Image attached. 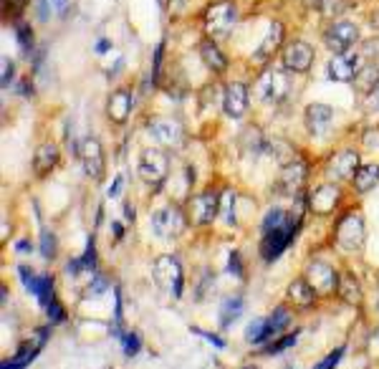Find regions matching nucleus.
I'll return each instance as SVG.
<instances>
[{
    "label": "nucleus",
    "instance_id": "nucleus-43",
    "mask_svg": "<svg viewBox=\"0 0 379 369\" xmlns=\"http://www.w3.org/2000/svg\"><path fill=\"white\" fill-rule=\"evenodd\" d=\"M51 3H53V11H58V13H63L69 8V0H51Z\"/></svg>",
    "mask_w": 379,
    "mask_h": 369
},
{
    "label": "nucleus",
    "instance_id": "nucleus-23",
    "mask_svg": "<svg viewBox=\"0 0 379 369\" xmlns=\"http://www.w3.org/2000/svg\"><path fill=\"white\" fill-rule=\"evenodd\" d=\"M58 160H61V152H58V145L56 142H40L38 150H35L33 155V172L35 177H48V175L56 170Z\"/></svg>",
    "mask_w": 379,
    "mask_h": 369
},
{
    "label": "nucleus",
    "instance_id": "nucleus-37",
    "mask_svg": "<svg viewBox=\"0 0 379 369\" xmlns=\"http://www.w3.org/2000/svg\"><path fill=\"white\" fill-rule=\"evenodd\" d=\"M362 142L367 147H379V127H369L367 132L362 134Z\"/></svg>",
    "mask_w": 379,
    "mask_h": 369
},
{
    "label": "nucleus",
    "instance_id": "nucleus-8",
    "mask_svg": "<svg viewBox=\"0 0 379 369\" xmlns=\"http://www.w3.org/2000/svg\"><path fill=\"white\" fill-rule=\"evenodd\" d=\"M79 162L81 167H84V172H87V177H92L94 182H101L104 180V172H106V157H104V147L101 142H99L97 137H84L79 142Z\"/></svg>",
    "mask_w": 379,
    "mask_h": 369
},
{
    "label": "nucleus",
    "instance_id": "nucleus-4",
    "mask_svg": "<svg viewBox=\"0 0 379 369\" xmlns=\"http://www.w3.org/2000/svg\"><path fill=\"white\" fill-rule=\"evenodd\" d=\"M301 228V213L288 218V223H283L281 228H273V231H265L263 233V241H260V255L263 260H276L283 250L288 248V243L293 241L296 231Z\"/></svg>",
    "mask_w": 379,
    "mask_h": 369
},
{
    "label": "nucleus",
    "instance_id": "nucleus-20",
    "mask_svg": "<svg viewBox=\"0 0 379 369\" xmlns=\"http://www.w3.org/2000/svg\"><path fill=\"white\" fill-rule=\"evenodd\" d=\"M331 121H334V109L329 104L314 101V104L306 106L304 124H306V132H309L311 137H326L329 129H331Z\"/></svg>",
    "mask_w": 379,
    "mask_h": 369
},
{
    "label": "nucleus",
    "instance_id": "nucleus-21",
    "mask_svg": "<svg viewBox=\"0 0 379 369\" xmlns=\"http://www.w3.org/2000/svg\"><path fill=\"white\" fill-rule=\"evenodd\" d=\"M306 281L316 289V294H331V291H339V273L334 271L329 263L322 260H314L306 268Z\"/></svg>",
    "mask_w": 379,
    "mask_h": 369
},
{
    "label": "nucleus",
    "instance_id": "nucleus-39",
    "mask_svg": "<svg viewBox=\"0 0 379 369\" xmlns=\"http://www.w3.org/2000/svg\"><path fill=\"white\" fill-rule=\"evenodd\" d=\"M139 349V336L137 334H126L124 336V352L126 354H137Z\"/></svg>",
    "mask_w": 379,
    "mask_h": 369
},
{
    "label": "nucleus",
    "instance_id": "nucleus-16",
    "mask_svg": "<svg viewBox=\"0 0 379 369\" xmlns=\"http://www.w3.org/2000/svg\"><path fill=\"white\" fill-rule=\"evenodd\" d=\"M339 202H341L339 184L324 182V184H316L314 190H311L306 205H309V210H311V213H316V215H331L334 210L339 208Z\"/></svg>",
    "mask_w": 379,
    "mask_h": 369
},
{
    "label": "nucleus",
    "instance_id": "nucleus-12",
    "mask_svg": "<svg viewBox=\"0 0 379 369\" xmlns=\"http://www.w3.org/2000/svg\"><path fill=\"white\" fill-rule=\"evenodd\" d=\"M185 228H187V218L177 205H165L152 213V231L160 238H177Z\"/></svg>",
    "mask_w": 379,
    "mask_h": 369
},
{
    "label": "nucleus",
    "instance_id": "nucleus-24",
    "mask_svg": "<svg viewBox=\"0 0 379 369\" xmlns=\"http://www.w3.org/2000/svg\"><path fill=\"white\" fill-rule=\"evenodd\" d=\"M354 192L364 195V192L374 190L379 184V165L377 162H367V165H359V170L354 172V177L349 180Z\"/></svg>",
    "mask_w": 379,
    "mask_h": 369
},
{
    "label": "nucleus",
    "instance_id": "nucleus-40",
    "mask_svg": "<svg viewBox=\"0 0 379 369\" xmlns=\"http://www.w3.org/2000/svg\"><path fill=\"white\" fill-rule=\"evenodd\" d=\"M291 344H296V334H293V336H283L278 344H270L268 352H281V349H286V346H291Z\"/></svg>",
    "mask_w": 379,
    "mask_h": 369
},
{
    "label": "nucleus",
    "instance_id": "nucleus-29",
    "mask_svg": "<svg viewBox=\"0 0 379 369\" xmlns=\"http://www.w3.org/2000/svg\"><path fill=\"white\" fill-rule=\"evenodd\" d=\"M288 321H291V316H288V312L283 309V306H278L276 312L270 314V319H265V336H273L278 334V331H283L288 326Z\"/></svg>",
    "mask_w": 379,
    "mask_h": 369
},
{
    "label": "nucleus",
    "instance_id": "nucleus-28",
    "mask_svg": "<svg viewBox=\"0 0 379 369\" xmlns=\"http://www.w3.org/2000/svg\"><path fill=\"white\" fill-rule=\"evenodd\" d=\"M13 31H16V40H18V46H21V51H23L26 56H31L35 48V33H33V28H31V23L18 21V23L13 26Z\"/></svg>",
    "mask_w": 379,
    "mask_h": 369
},
{
    "label": "nucleus",
    "instance_id": "nucleus-30",
    "mask_svg": "<svg viewBox=\"0 0 379 369\" xmlns=\"http://www.w3.org/2000/svg\"><path fill=\"white\" fill-rule=\"evenodd\" d=\"M28 8V0H3V21H13V26L21 21V13Z\"/></svg>",
    "mask_w": 379,
    "mask_h": 369
},
{
    "label": "nucleus",
    "instance_id": "nucleus-26",
    "mask_svg": "<svg viewBox=\"0 0 379 369\" xmlns=\"http://www.w3.org/2000/svg\"><path fill=\"white\" fill-rule=\"evenodd\" d=\"M377 84H379V66L377 64H364L362 69H359V74L354 76V89L359 94H364V97H367Z\"/></svg>",
    "mask_w": 379,
    "mask_h": 369
},
{
    "label": "nucleus",
    "instance_id": "nucleus-14",
    "mask_svg": "<svg viewBox=\"0 0 379 369\" xmlns=\"http://www.w3.org/2000/svg\"><path fill=\"white\" fill-rule=\"evenodd\" d=\"M309 180V165L306 160H288L278 175V192L283 195H299Z\"/></svg>",
    "mask_w": 379,
    "mask_h": 369
},
{
    "label": "nucleus",
    "instance_id": "nucleus-11",
    "mask_svg": "<svg viewBox=\"0 0 379 369\" xmlns=\"http://www.w3.org/2000/svg\"><path fill=\"white\" fill-rule=\"evenodd\" d=\"M283 35H286V31H283V23H281V21H270L265 38L260 40V46L251 53V64H256L258 69H268L270 61H273V58H276L278 53H281V48H283Z\"/></svg>",
    "mask_w": 379,
    "mask_h": 369
},
{
    "label": "nucleus",
    "instance_id": "nucleus-13",
    "mask_svg": "<svg viewBox=\"0 0 379 369\" xmlns=\"http://www.w3.org/2000/svg\"><path fill=\"white\" fill-rule=\"evenodd\" d=\"M220 213V192L213 187L202 190L200 195L190 197V220L195 225H210Z\"/></svg>",
    "mask_w": 379,
    "mask_h": 369
},
{
    "label": "nucleus",
    "instance_id": "nucleus-36",
    "mask_svg": "<svg viewBox=\"0 0 379 369\" xmlns=\"http://www.w3.org/2000/svg\"><path fill=\"white\" fill-rule=\"evenodd\" d=\"M364 106H367V111H372V114H379V84L364 97Z\"/></svg>",
    "mask_w": 379,
    "mask_h": 369
},
{
    "label": "nucleus",
    "instance_id": "nucleus-47",
    "mask_svg": "<svg viewBox=\"0 0 379 369\" xmlns=\"http://www.w3.org/2000/svg\"><path fill=\"white\" fill-rule=\"evenodd\" d=\"M309 3H314V6H319V3H322V0H309Z\"/></svg>",
    "mask_w": 379,
    "mask_h": 369
},
{
    "label": "nucleus",
    "instance_id": "nucleus-32",
    "mask_svg": "<svg viewBox=\"0 0 379 369\" xmlns=\"http://www.w3.org/2000/svg\"><path fill=\"white\" fill-rule=\"evenodd\" d=\"M220 208L225 210V223L236 225V192L225 190L223 197H220Z\"/></svg>",
    "mask_w": 379,
    "mask_h": 369
},
{
    "label": "nucleus",
    "instance_id": "nucleus-27",
    "mask_svg": "<svg viewBox=\"0 0 379 369\" xmlns=\"http://www.w3.org/2000/svg\"><path fill=\"white\" fill-rule=\"evenodd\" d=\"M339 296L346 304H359L362 301V286H359V278L354 273H341L339 276Z\"/></svg>",
    "mask_w": 379,
    "mask_h": 369
},
{
    "label": "nucleus",
    "instance_id": "nucleus-42",
    "mask_svg": "<svg viewBox=\"0 0 379 369\" xmlns=\"http://www.w3.org/2000/svg\"><path fill=\"white\" fill-rule=\"evenodd\" d=\"M121 182H124V177H121V175H119V177L114 180V184H111V187H109V197H116V195H119Z\"/></svg>",
    "mask_w": 379,
    "mask_h": 369
},
{
    "label": "nucleus",
    "instance_id": "nucleus-33",
    "mask_svg": "<svg viewBox=\"0 0 379 369\" xmlns=\"http://www.w3.org/2000/svg\"><path fill=\"white\" fill-rule=\"evenodd\" d=\"M40 253H43V258H56V236L48 231L40 233Z\"/></svg>",
    "mask_w": 379,
    "mask_h": 369
},
{
    "label": "nucleus",
    "instance_id": "nucleus-10",
    "mask_svg": "<svg viewBox=\"0 0 379 369\" xmlns=\"http://www.w3.org/2000/svg\"><path fill=\"white\" fill-rule=\"evenodd\" d=\"M147 134L162 147H180L185 142V127L172 116H152V119H147Z\"/></svg>",
    "mask_w": 379,
    "mask_h": 369
},
{
    "label": "nucleus",
    "instance_id": "nucleus-2",
    "mask_svg": "<svg viewBox=\"0 0 379 369\" xmlns=\"http://www.w3.org/2000/svg\"><path fill=\"white\" fill-rule=\"evenodd\" d=\"M288 74L286 69H263V74L258 76V87L256 94L263 104L276 106L281 101H286L288 94H291V84H288Z\"/></svg>",
    "mask_w": 379,
    "mask_h": 369
},
{
    "label": "nucleus",
    "instance_id": "nucleus-18",
    "mask_svg": "<svg viewBox=\"0 0 379 369\" xmlns=\"http://www.w3.org/2000/svg\"><path fill=\"white\" fill-rule=\"evenodd\" d=\"M356 170H359V155H356V150H336L326 160V175L334 182L351 180Z\"/></svg>",
    "mask_w": 379,
    "mask_h": 369
},
{
    "label": "nucleus",
    "instance_id": "nucleus-17",
    "mask_svg": "<svg viewBox=\"0 0 379 369\" xmlns=\"http://www.w3.org/2000/svg\"><path fill=\"white\" fill-rule=\"evenodd\" d=\"M134 109V97H132V89L119 87L106 97V116H109L111 124L116 127H124L129 116H132Z\"/></svg>",
    "mask_w": 379,
    "mask_h": 369
},
{
    "label": "nucleus",
    "instance_id": "nucleus-5",
    "mask_svg": "<svg viewBox=\"0 0 379 369\" xmlns=\"http://www.w3.org/2000/svg\"><path fill=\"white\" fill-rule=\"evenodd\" d=\"M278 58H281L283 69L291 71V74H309L311 66H314V61H316V51L309 40L291 38L283 43Z\"/></svg>",
    "mask_w": 379,
    "mask_h": 369
},
{
    "label": "nucleus",
    "instance_id": "nucleus-34",
    "mask_svg": "<svg viewBox=\"0 0 379 369\" xmlns=\"http://www.w3.org/2000/svg\"><path fill=\"white\" fill-rule=\"evenodd\" d=\"M13 76H16V61L13 58H3V89H8L11 87V81H13Z\"/></svg>",
    "mask_w": 379,
    "mask_h": 369
},
{
    "label": "nucleus",
    "instance_id": "nucleus-9",
    "mask_svg": "<svg viewBox=\"0 0 379 369\" xmlns=\"http://www.w3.org/2000/svg\"><path fill=\"white\" fill-rule=\"evenodd\" d=\"M152 276L160 283L162 289L170 291L175 299L182 296V265L175 255H160L155 260V268H152Z\"/></svg>",
    "mask_w": 379,
    "mask_h": 369
},
{
    "label": "nucleus",
    "instance_id": "nucleus-7",
    "mask_svg": "<svg viewBox=\"0 0 379 369\" xmlns=\"http://www.w3.org/2000/svg\"><path fill=\"white\" fill-rule=\"evenodd\" d=\"M336 246L346 253H359L364 246V218L359 213H346L344 218L336 223Z\"/></svg>",
    "mask_w": 379,
    "mask_h": 369
},
{
    "label": "nucleus",
    "instance_id": "nucleus-45",
    "mask_svg": "<svg viewBox=\"0 0 379 369\" xmlns=\"http://www.w3.org/2000/svg\"><path fill=\"white\" fill-rule=\"evenodd\" d=\"M124 215L126 220H134V208H129V202H124Z\"/></svg>",
    "mask_w": 379,
    "mask_h": 369
},
{
    "label": "nucleus",
    "instance_id": "nucleus-1",
    "mask_svg": "<svg viewBox=\"0 0 379 369\" xmlns=\"http://www.w3.org/2000/svg\"><path fill=\"white\" fill-rule=\"evenodd\" d=\"M236 21H238V6L233 0H213L200 16L205 35H210L215 40L228 35L233 31V26H236Z\"/></svg>",
    "mask_w": 379,
    "mask_h": 369
},
{
    "label": "nucleus",
    "instance_id": "nucleus-6",
    "mask_svg": "<svg viewBox=\"0 0 379 369\" xmlns=\"http://www.w3.org/2000/svg\"><path fill=\"white\" fill-rule=\"evenodd\" d=\"M139 177L147 184H155L160 187L162 182L170 175V157L162 147H147V150L139 155Z\"/></svg>",
    "mask_w": 379,
    "mask_h": 369
},
{
    "label": "nucleus",
    "instance_id": "nucleus-3",
    "mask_svg": "<svg viewBox=\"0 0 379 369\" xmlns=\"http://www.w3.org/2000/svg\"><path fill=\"white\" fill-rule=\"evenodd\" d=\"M322 38H324V46L331 53H346L359 43L362 31H359V26H356L354 21L341 18V21H331V23L324 28Z\"/></svg>",
    "mask_w": 379,
    "mask_h": 369
},
{
    "label": "nucleus",
    "instance_id": "nucleus-41",
    "mask_svg": "<svg viewBox=\"0 0 379 369\" xmlns=\"http://www.w3.org/2000/svg\"><path fill=\"white\" fill-rule=\"evenodd\" d=\"M344 354V349H336V352L331 354V357L326 359L324 364H319V369H331V367H336V362H339V357Z\"/></svg>",
    "mask_w": 379,
    "mask_h": 369
},
{
    "label": "nucleus",
    "instance_id": "nucleus-15",
    "mask_svg": "<svg viewBox=\"0 0 379 369\" xmlns=\"http://www.w3.org/2000/svg\"><path fill=\"white\" fill-rule=\"evenodd\" d=\"M362 66L364 64H362V58H359V53H354V51L334 53L326 64V74H329V79L336 81V84H346V81H354V76L359 74Z\"/></svg>",
    "mask_w": 379,
    "mask_h": 369
},
{
    "label": "nucleus",
    "instance_id": "nucleus-44",
    "mask_svg": "<svg viewBox=\"0 0 379 369\" xmlns=\"http://www.w3.org/2000/svg\"><path fill=\"white\" fill-rule=\"evenodd\" d=\"M369 26H372V28H379V8L369 13Z\"/></svg>",
    "mask_w": 379,
    "mask_h": 369
},
{
    "label": "nucleus",
    "instance_id": "nucleus-46",
    "mask_svg": "<svg viewBox=\"0 0 379 369\" xmlns=\"http://www.w3.org/2000/svg\"><path fill=\"white\" fill-rule=\"evenodd\" d=\"M18 250H23V253H26V250H31V246H28V243H18Z\"/></svg>",
    "mask_w": 379,
    "mask_h": 369
},
{
    "label": "nucleus",
    "instance_id": "nucleus-31",
    "mask_svg": "<svg viewBox=\"0 0 379 369\" xmlns=\"http://www.w3.org/2000/svg\"><path fill=\"white\" fill-rule=\"evenodd\" d=\"M243 312V301L241 299H228L223 304V312H220V321H223V326H228L233 319H238V314Z\"/></svg>",
    "mask_w": 379,
    "mask_h": 369
},
{
    "label": "nucleus",
    "instance_id": "nucleus-22",
    "mask_svg": "<svg viewBox=\"0 0 379 369\" xmlns=\"http://www.w3.org/2000/svg\"><path fill=\"white\" fill-rule=\"evenodd\" d=\"M197 53H200V61L205 64L207 71H213L215 76L225 74L228 71V56L223 53V48L218 46V40L210 38V35H205V38L200 40V46H197Z\"/></svg>",
    "mask_w": 379,
    "mask_h": 369
},
{
    "label": "nucleus",
    "instance_id": "nucleus-19",
    "mask_svg": "<svg viewBox=\"0 0 379 369\" xmlns=\"http://www.w3.org/2000/svg\"><path fill=\"white\" fill-rule=\"evenodd\" d=\"M248 99H251L248 84H243V81H230L223 89V111L230 119H241L248 111Z\"/></svg>",
    "mask_w": 379,
    "mask_h": 369
},
{
    "label": "nucleus",
    "instance_id": "nucleus-35",
    "mask_svg": "<svg viewBox=\"0 0 379 369\" xmlns=\"http://www.w3.org/2000/svg\"><path fill=\"white\" fill-rule=\"evenodd\" d=\"M53 11V3L51 0H35V13H38V21L40 23H46L48 18H51Z\"/></svg>",
    "mask_w": 379,
    "mask_h": 369
},
{
    "label": "nucleus",
    "instance_id": "nucleus-25",
    "mask_svg": "<svg viewBox=\"0 0 379 369\" xmlns=\"http://www.w3.org/2000/svg\"><path fill=\"white\" fill-rule=\"evenodd\" d=\"M288 299L293 301V306H299V309H311L316 304V289L306 278H296L288 286Z\"/></svg>",
    "mask_w": 379,
    "mask_h": 369
},
{
    "label": "nucleus",
    "instance_id": "nucleus-38",
    "mask_svg": "<svg viewBox=\"0 0 379 369\" xmlns=\"http://www.w3.org/2000/svg\"><path fill=\"white\" fill-rule=\"evenodd\" d=\"M106 289H109V283H106V278H104V276H97L92 283H89V294H94V296L104 294Z\"/></svg>",
    "mask_w": 379,
    "mask_h": 369
}]
</instances>
